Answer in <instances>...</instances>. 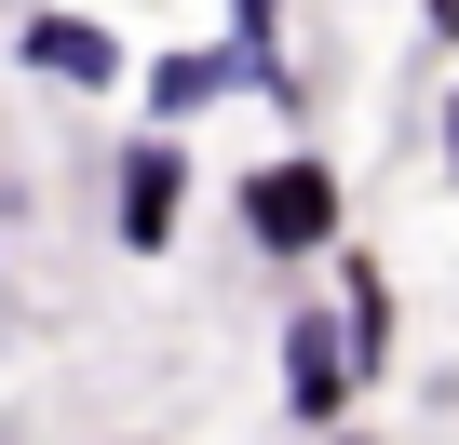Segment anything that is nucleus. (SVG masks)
<instances>
[{"label":"nucleus","mask_w":459,"mask_h":445,"mask_svg":"<svg viewBox=\"0 0 459 445\" xmlns=\"http://www.w3.org/2000/svg\"><path fill=\"white\" fill-rule=\"evenodd\" d=\"M230 216H244V244H257V257H284V270L351 244V189H338V162H325V149H271V162H244Z\"/></svg>","instance_id":"nucleus-1"},{"label":"nucleus","mask_w":459,"mask_h":445,"mask_svg":"<svg viewBox=\"0 0 459 445\" xmlns=\"http://www.w3.org/2000/svg\"><path fill=\"white\" fill-rule=\"evenodd\" d=\"M14 68L55 81V95H122L135 81V41L108 14H82V0H14Z\"/></svg>","instance_id":"nucleus-2"},{"label":"nucleus","mask_w":459,"mask_h":445,"mask_svg":"<svg viewBox=\"0 0 459 445\" xmlns=\"http://www.w3.org/2000/svg\"><path fill=\"white\" fill-rule=\"evenodd\" d=\"M189 230V135H122V162H108V244L122 257H162Z\"/></svg>","instance_id":"nucleus-3"},{"label":"nucleus","mask_w":459,"mask_h":445,"mask_svg":"<svg viewBox=\"0 0 459 445\" xmlns=\"http://www.w3.org/2000/svg\"><path fill=\"white\" fill-rule=\"evenodd\" d=\"M284 418L298 432H338L351 418V391H365V364H351V338H338V311H284Z\"/></svg>","instance_id":"nucleus-4"},{"label":"nucleus","mask_w":459,"mask_h":445,"mask_svg":"<svg viewBox=\"0 0 459 445\" xmlns=\"http://www.w3.org/2000/svg\"><path fill=\"white\" fill-rule=\"evenodd\" d=\"M216 95H230V41H216V55H203V41H189V55H149V122H162V135H189Z\"/></svg>","instance_id":"nucleus-5"},{"label":"nucleus","mask_w":459,"mask_h":445,"mask_svg":"<svg viewBox=\"0 0 459 445\" xmlns=\"http://www.w3.org/2000/svg\"><path fill=\"white\" fill-rule=\"evenodd\" d=\"M338 338H351V364H365V378L392 364V270H378L365 244L338 257Z\"/></svg>","instance_id":"nucleus-6"},{"label":"nucleus","mask_w":459,"mask_h":445,"mask_svg":"<svg viewBox=\"0 0 459 445\" xmlns=\"http://www.w3.org/2000/svg\"><path fill=\"white\" fill-rule=\"evenodd\" d=\"M419 41H459V0H419Z\"/></svg>","instance_id":"nucleus-7"},{"label":"nucleus","mask_w":459,"mask_h":445,"mask_svg":"<svg viewBox=\"0 0 459 445\" xmlns=\"http://www.w3.org/2000/svg\"><path fill=\"white\" fill-rule=\"evenodd\" d=\"M432 135H446V189H459V95H446V108H432Z\"/></svg>","instance_id":"nucleus-8"},{"label":"nucleus","mask_w":459,"mask_h":445,"mask_svg":"<svg viewBox=\"0 0 459 445\" xmlns=\"http://www.w3.org/2000/svg\"><path fill=\"white\" fill-rule=\"evenodd\" d=\"M230 28H284V0H230Z\"/></svg>","instance_id":"nucleus-9"},{"label":"nucleus","mask_w":459,"mask_h":445,"mask_svg":"<svg viewBox=\"0 0 459 445\" xmlns=\"http://www.w3.org/2000/svg\"><path fill=\"white\" fill-rule=\"evenodd\" d=\"M325 445H378V432H325Z\"/></svg>","instance_id":"nucleus-10"},{"label":"nucleus","mask_w":459,"mask_h":445,"mask_svg":"<svg viewBox=\"0 0 459 445\" xmlns=\"http://www.w3.org/2000/svg\"><path fill=\"white\" fill-rule=\"evenodd\" d=\"M0 14H14V0H0Z\"/></svg>","instance_id":"nucleus-11"}]
</instances>
